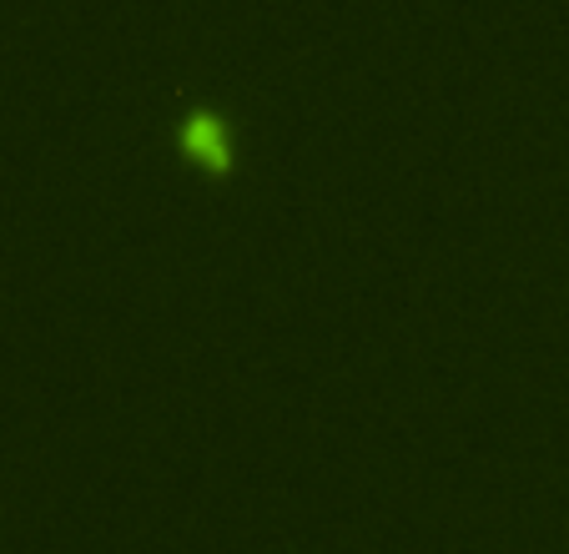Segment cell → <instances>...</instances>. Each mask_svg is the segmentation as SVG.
<instances>
[{
    "label": "cell",
    "mask_w": 569,
    "mask_h": 554,
    "mask_svg": "<svg viewBox=\"0 0 569 554\" xmlns=\"http://www.w3.org/2000/svg\"><path fill=\"white\" fill-rule=\"evenodd\" d=\"M187 151H192L202 167H212V171H222L227 161H232V151H227V141H222V131H217V121H207V117H197L192 127H187Z\"/></svg>",
    "instance_id": "obj_1"
}]
</instances>
